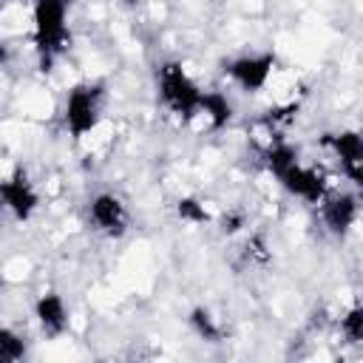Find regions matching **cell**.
<instances>
[{"label": "cell", "instance_id": "2", "mask_svg": "<svg viewBox=\"0 0 363 363\" xmlns=\"http://www.w3.org/2000/svg\"><path fill=\"white\" fill-rule=\"evenodd\" d=\"M68 0H31V45L40 71H51L71 45Z\"/></svg>", "mask_w": 363, "mask_h": 363}, {"label": "cell", "instance_id": "10", "mask_svg": "<svg viewBox=\"0 0 363 363\" xmlns=\"http://www.w3.org/2000/svg\"><path fill=\"white\" fill-rule=\"evenodd\" d=\"M31 315H34V323L45 340H60L71 329V309L57 289L40 292L31 303Z\"/></svg>", "mask_w": 363, "mask_h": 363}, {"label": "cell", "instance_id": "5", "mask_svg": "<svg viewBox=\"0 0 363 363\" xmlns=\"http://www.w3.org/2000/svg\"><path fill=\"white\" fill-rule=\"evenodd\" d=\"M224 79L241 91V94H264L278 74V54L269 48H258V51H244L230 57L221 65Z\"/></svg>", "mask_w": 363, "mask_h": 363}, {"label": "cell", "instance_id": "3", "mask_svg": "<svg viewBox=\"0 0 363 363\" xmlns=\"http://www.w3.org/2000/svg\"><path fill=\"white\" fill-rule=\"evenodd\" d=\"M153 85H156V99H159L162 111L167 116H173L176 122H182L184 128H190L201 108L204 88L196 82V77L187 71V65L182 60L159 62L156 74H153Z\"/></svg>", "mask_w": 363, "mask_h": 363}, {"label": "cell", "instance_id": "13", "mask_svg": "<svg viewBox=\"0 0 363 363\" xmlns=\"http://www.w3.org/2000/svg\"><path fill=\"white\" fill-rule=\"evenodd\" d=\"M28 357V337L14 329L0 323V363H20Z\"/></svg>", "mask_w": 363, "mask_h": 363}, {"label": "cell", "instance_id": "18", "mask_svg": "<svg viewBox=\"0 0 363 363\" xmlns=\"http://www.w3.org/2000/svg\"><path fill=\"white\" fill-rule=\"evenodd\" d=\"M0 301H3V284H0Z\"/></svg>", "mask_w": 363, "mask_h": 363}, {"label": "cell", "instance_id": "7", "mask_svg": "<svg viewBox=\"0 0 363 363\" xmlns=\"http://www.w3.org/2000/svg\"><path fill=\"white\" fill-rule=\"evenodd\" d=\"M85 221L88 227L102 238H125L130 233V210L122 201V196L111 190H99L85 201Z\"/></svg>", "mask_w": 363, "mask_h": 363}, {"label": "cell", "instance_id": "11", "mask_svg": "<svg viewBox=\"0 0 363 363\" xmlns=\"http://www.w3.org/2000/svg\"><path fill=\"white\" fill-rule=\"evenodd\" d=\"M233 122V102L227 94L221 91H204V99H201V108L193 119L190 128H199V130H224L227 125Z\"/></svg>", "mask_w": 363, "mask_h": 363}, {"label": "cell", "instance_id": "15", "mask_svg": "<svg viewBox=\"0 0 363 363\" xmlns=\"http://www.w3.org/2000/svg\"><path fill=\"white\" fill-rule=\"evenodd\" d=\"M337 329H340V337L349 346L363 343V306L360 303H352L349 309H343L340 312V320H337Z\"/></svg>", "mask_w": 363, "mask_h": 363}, {"label": "cell", "instance_id": "8", "mask_svg": "<svg viewBox=\"0 0 363 363\" xmlns=\"http://www.w3.org/2000/svg\"><path fill=\"white\" fill-rule=\"evenodd\" d=\"M0 210L9 213L17 224H26L40 210V190L31 182L28 170L14 164L9 173L0 176Z\"/></svg>", "mask_w": 363, "mask_h": 363}, {"label": "cell", "instance_id": "17", "mask_svg": "<svg viewBox=\"0 0 363 363\" xmlns=\"http://www.w3.org/2000/svg\"><path fill=\"white\" fill-rule=\"evenodd\" d=\"M145 0H122V6H128V9H136V6H142Z\"/></svg>", "mask_w": 363, "mask_h": 363}, {"label": "cell", "instance_id": "12", "mask_svg": "<svg viewBox=\"0 0 363 363\" xmlns=\"http://www.w3.org/2000/svg\"><path fill=\"white\" fill-rule=\"evenodd\" d=\"M187 326L193 329L196 337H201L207 343H221L224 340V323L207 306H193L187 312Z\"/></svg>", "mask_w": 363, "mask_h": 363}, {"label": "cell", "instance_id": "6", "mask_svg": "<svg viewBox=\"0 0 363 363\" xmlns=\"http://www.w3.org/2000/svg\"><path fill=\"white\" fill-rule=\"evenodd\" d=\"M318 218L323 224V230L335 238H346L357 218H360V196L357 187H329L320 201L315 204Z\"/></svg>", "mask_w": 363, "mask_h": 363}, {"label": "cell", "instance_id": "9", "mask_svg": "<svg viewBox=\"0 0 363 363\" xmlns=\"http://www.w3.org/2000/svg\"><path fill=\"white\" fill-rule=\"evenodd\" d=\"M320 147L335 159L340 176L360 190L363 184V136L354 128H340V130H326L320 136Z\"/></svg>", "mask_w": 363, "mask_h": 363}, {"label": "cell", "instance_id": "16", "mask_svg": "<svg viewBox=\"0 0 363 363\" xmlns=\"http://www.w3.org/2000/svg\"><path fill=\"white\" fill-rule=\"evenodd\" d=\"M6 60H9V48H6V43L0 40V65H3Z\"/></svg>", "mask_w": 363, "mask_h": 363}, {"label": "cell", "instance_id": "4", "mask_svg": "<svg viewBox=\"0 0 363 363\" xmlns=\"http://www.w3.org/2000/svg\"><path fill=\"white\" fill-rule=\"evenodd\" d=\"M108 111V88L102 82H77L62 99V128L74 142L91 139Z\"/></svg>", "mask_w": 363, "mask_h": 363}, {"label": "cell", "instance_id": "14", "mask_svg": "<svg viewBox=\"0 0 363 363\" xmlns=\"http://www.w3.org/2000/svg\"><path fill=\"white\" fill-rule=\"evenodd\" d=\"M176 216L184 221V224H210L213 218H216V213H213V207L204 201V199H199V196H182L179 201H176Z\"/></svg>", "mask_w": 363, "mask_h": 363}, {"label": "cell", "instance_id": "1", "mask_svg": "<svg viewBox=\"0 0 363 363\" xmlns=\"http://www.w3.org/2000/svg\"><path fill=\"white\" fill-rule=\"evenodd\" d=\"M261 159H264L267 173L281 184V190H286L292 199H298L303 204L315 207L320 201V196L329 190L323 170L303 162L301 153L284 139H275V136L267 139L261 145Z\"/></svg>", "mask_w": 363, "mask_h": 363}]
</instances>
